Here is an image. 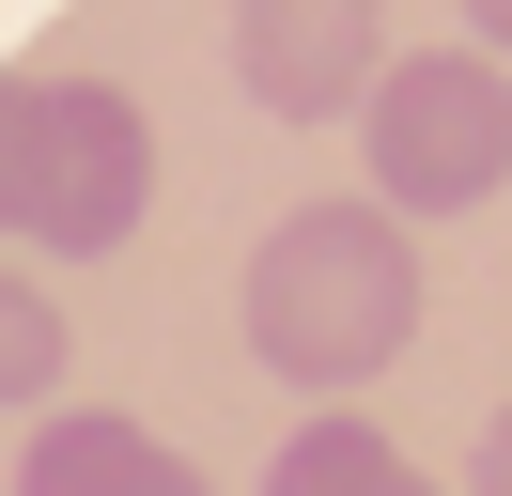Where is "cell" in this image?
Returning a JSON list of instances; mask_svg holds the SVG:
<instances>
[{"instance_id": "obj_5", "label": "cell", "mask_w": 512, "mask_h": 496, "mask_svg": "<svg viewBox=\"0 0 512 496\" xmlns=\"http://www.w3.org/2000/svg\"><path fill=\"white\" fill-rule=\"evenodd\" d=\"M16 496H218V481L171 434H140V419H47L32 465H16Z\"/></svg>"}, {"instance_id": "obj_3", "label": "cell", "mask_w": 512, "mask_h": 496, "mask_svg": "<svg viewBox=\"0 0 512 496\" xmlns=\"http://www.w3.org/2000/svg\"><path fill=\"white\" fill-rule=\"evenodd\" d=\"M512 186V78L497 47H419L373 93V202L388 217H466Z\"/></svg>"}, {"instance_id": "obj_6", "label": "cell", "mask_w": 512, "mask_h": 496, "mask_svg": "<svg viewBox=\"0 0 512 496\" xmlns=\"http://www.w3.org/2000/svg\"><path fill=\"white\" fill-rule=\"evenodd\" d=\"M264 496H435V481H419V465L388 450L373 419H342V403H326V419H295V434H280Z\"/></svg>"}, {"instance_id": "obj_2", "label": "cell", "mask_w": 512, "mask_h": 496, "mask_svg": "<svg viewBox=\"0 0 512 496\" xmlns=\"http://www.w3.org/2000/svg\"><path fill=\"white\" fill-rule=\"evenodd\" d=\"M156 202V109L109 78H0V248H94L140 233Z\"/></svg>"}, {"instance_id": "obj_9", "label": "cell", "mask_w": 512, "mask_h": 496, "mask_svg": "<svg viewBox=\"0 0 512 496\" xmlns=\"http://www.w3.org/2000/svg\"><path fill=\"white\" fill-rule=\"evenodd\" d=\"M466 31H481V47H512V0H466Z\"/></svg>"}, {"instance_id": "obj_1", "label": "cell", "mask_w": 512, "mask_h": 496, "mask_svg": "<svg viewBox=\"0 0 512 496\" xmlns=\"http://www.w3.org/2000/svg\"><path fill=\"white\" fill-rule=\"evenodd\" d=\"M404 341H419V233L388 202H295L280 233L249 248V357L280 372V388L342 403V388H373Z\"/></svg>"}, {"instance_id": "obj_4", "label": "cell", "mask_w": 512, "mask_h": 496, "mask_svg": "<svg viewBox=\"0 0 512 496\" xmlns=\"http://www.w3.org/2000/svg\"><path fill=\"white\" fill-rule=\"evenodd\" d=\"M233 78L264 124H357L388 93V0H233Z\"/></svg>"}, {"instance_id": "obj_7", "label": "cell", "mask_w": 512, "mask_h": 496, "mask_svg": "<svg viewBox=\"0 0 512 496\" xmlns=\"http://www.w3.org/2000/svg\"><path fill=\"white\" fill-rule=\"evenodd\" d=\"M47 388H63V310L32 279H0V403H47Z\"/></svg>"}, {"instance_id": "obj_8", "label": "cell", "mask_w": 512, "mask_h": 496, "mask_svg": "<svg viewBox=\"0 0 512 496\" xmlns=\"http://www.w3.org/2000/svg\"><path fill=\"white\" fill-rule=\"evenodd\" d=\"M466 496H512V403L481 419V450H466Z\"/></svg>"}]
</instances>
